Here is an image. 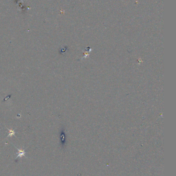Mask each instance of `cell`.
<instances>
[{
  "mask_svg": "<svg viewBox=\"0 0 176 176\" xmlns=\"http://www.w3.org/2000/svg\"><path fill=\"white\" fill-rule=\"evenodd\" d=\"M7 130H8V132H9V133H8V135L7 136V138H8V137H13V136H15V130H14V129H13V130H12V129H10L8 128H7Z\"/></svg>",
  "mask_w": 176,
  "mask_h": 176,
  "instance_id": "2",
  "label": "cell"
},
{
  "mask_svg": "<svg viewBox=\"0 0 176 176\" xmlns=\"http://www.w3.org/2000/svg\"><path fill=\"white\" fill-rule=\"evenodd\" d=\"M12 94H10V95H8L6 98H4V100H3V101H6V100H7L8 99V98H10V97H11V96H12Z\"/></svg>",
  "mask_w": 176,
  "mask_h": 176,
  "instance_id": "3",
  "label": "cell"
},
{
  "mask_svg": "<svg viewBox=\"0 0 176 176\" xmlns=\"http://www.w3.org/2000/svg\"><path fill=\"white\" fill-rule=\"evenodd\" d=\"M14 146H15V148L17 149V151H18L17 156L16 157V158H15V160H16L18 158H22V157H25V149H19L17 148L15 145H14Z\"/></svg>",
  "mask_w": 176,
  "mask_h": 176,
  "instance_id": "1",
  "label": "cell"
}]
</instances>
